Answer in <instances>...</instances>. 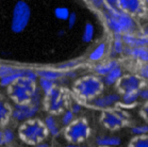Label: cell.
Instances as JSON below:
<instances>
[{
  "instance_id": "cell-1",
  "label": "cell",
  "mask_w": 148,
  "mask_h": 147,
  "mask_svg": "<svg viewBox=\"0 0 148 147\" xmlns=\"http://www.w3.org/2000/svg\"><path fill=\"white\" fill-rule=\"evenodd\" d=\"M106 23L113 34L135 33L138 26L133 16L127 14L119 8L106 4L102 9Z\"/></svg>"
},
{
  "instance_id": "cell-2",
  "label": "cell",
  "mask_w": 148,
  "mask_h": 147,
  "mask_svg": "<svg viewBox=\"0 0 148 147\" xmlns=\"http://www.w3.org/2000/svg\"><path fill=\"white\" fill-rule=\"evenodd\" d=\"M36 90L35 81L29 78H20L10 85L9 94L16 104H28L31 100V97Z\"/></svg>"
},
{
  "instance_id": "cell-3",
  "label": "cell",
  "mask_w": 148,
  "mask_h": 147,
  "mask_svg": "<svg viewBox=\"0 0 148 147\" xmlns=\"http://www.w3.org/2000/svg\"><path fill=\"white\" fill-rule=\"evenodd\" d=\"M47 128L40 120H30L19 128V137L25 143L37 145L42 143L47 135Z\"/></svg>"
},
{
  "instance_id": "cell-4",
  "label": "cell",
  "mask_w": 148,
  "mask_h": 147,
  "mask_svg": "<svg viewBox=\"0 0 148 147\" xmlns=\"http://www.w3.org/2000/svg\"><path fill=\"white\" fill-rule=\"evenodd\" d=\"M103 82L94 76H88L77 81L75 91L82 99H95L102 92Z\"/></svg>"
},
{
  "instance_id": "cell-5",
  "label": "cell",
  "mask_w": 148,
  "mask_h": 147,
  "mask_svg": "<svg viewBox=\"0 0 148 147\" xmlns=\"http://www.w3.org/2000/svg\"><path fill=\"white\" fill-rule=\"evenodd\" d=\"M31 18V9L29 4L24 1H17L13 9L12 20H11V29L14 33H20L26 29Z\"/></svg>"
},
{
  "instance_id": "cell-6",
  "label": "cell",
  "mask_w": 148,
  "mask_h": 147,
  "mask_svg": "<svg viewBox=\"0 0 148 147\" xmlns=\"http://www.w3.org/2000/svg\"><path fill=\"white\" fill-rule=\"evenodd\" d=\"M90 134V127L84 120H78L73 122L65 131V137L67 141L73 144L83 142Z\"/></svg>"
},
{
  "instance_id": "cell-7",
  "label": "cell",
  "mask_w": 148,
  "mask_h": 147,
  "mask_svg": "<svg viewBox=\"0 0 148 147\" xmlns=\"http://www.w3.org/2000/svg\"><path fill=\"white\" fill-rule=\"evenodd\" d=\"M128 122V115L121 110H108L102 113L101 123L110 130L123 127Z\"/></svg>"
},
{
  "instance_id": "cell-8",
  "label": "cell",
  "mask_w": 148,
  "mask_h": 147,
  "mask_svg": "<svg viewBox=\"0 0 148 147\" xmlns=\"http://www.w3.org/2000/svg\"><path fill=\"white\" fill-rule=\"evenodd\" d=\"M145 80H143L138 74L136 75H126L117 82V89L123 94L129 92H138L145 87Z\"/></svg>"
},
{
  "instance_id": "cell-9",
  "label": "cell",
  "mask_w": 148,
  "mask_h": 147,
  "mask_svg": "<svg viewBox=\"0 0 148 147\" xmlns=\"http://www.w3.org/2000/svg\"><path fill=\"white\" fill-rule=\"evenodd\" d=\"M118 8L131 16H141L147 11L145 0H119Z\"/></svg>"
},
{
  "instance_id": "cell-10",
  "label": "cell",
  "mask_w": 148,
  "mask_h": 147,
  "mask_svg": "<svg viewBox=\"0 0 148 147\" xmlns=\"http://www.w3.org/2000/svg\"><path fill=\"white\" fill-rule=\"evenodd\" d=\"M47 96V108L52 113H59L65 106V97L60 89L53 87Z\"/></svg>"
},
{
  "instance_id": "cell-11",
  "label": "cell",
  "mask_w": 148,
  "mask_h": 147,
  "mask_svg": "<svg viewBox=\"0 0 148 147\" xmlns=\"http://www.w3.org/2000/svg\"><path fill=\"white\" fill-rule=\"evenodd\" d=\"M38 106L28 102V104H16L15 109L12 112V116L14 120H29L31 117H33L38 111Z\"/></svg>"
},
{
  "instance_id": "cell-12",
  "label": "cell",
  "mask_w": 148,
  "mask_h": 147,
  "mask_svg": "<svg viewBox=\"0 0 148 147\" xmlns=\"http://www.w3.org/2000/svg\"><path fill=\"white\" fill-rule=\"evenodd\" d=\"M123 41H124L125 45L130 48L148 46V37L144 36L142 33L136 34V32L123 34Z\"/></svg>"
},
{
  "instance_id": "cell-13",
  "label": "cell",
  "mask_w": 148,
  "mask_h": 147,
  "mask_svg": "<svg viewBox=\"0 0 148 147\" xmlns=\"http://www.w3.org/2000/svg\"><path fill=\"white\" fill-rule=\"evenodd\" d=\"M121 97L116 93L107 94V95H103V96L94 99L93 104L98 108H101V109H108V108L113 107L116 104L121 102Z\"/></svg>"
},
{
  "instance_id": "cell-14",
  "label": "cell",
  "mask_w": 148,
  "mask_h": 147,
  "mask_svg": "<svg viewBox=\"0 0 148 147\" xmlns=\"http://www.w3.org/2000/svg\"><path fill=\"white\" fill-rule=\"evenodd\" d=\"M124 54L138 61L140 63H148V46L135 47V48L126 46Z\"/></svg>"
},
{
  "instance_id": "cell-15",
  "label": "cell",
  "mask_w": 148,
  "mask_h": 147,
  "mask_svg": "<svg viewBox=\"0 0 148 147\" xmlns=\"http://www.w3.org/2000/svg\"><path fill=\"white\" fill-rule=\"evenodd\" d=\"M117 66H119V65H118V62L116 60H109L97 64L94 67V70L95 73L99 75V76H106L107 74H109L112 69H114L115 67Z\"/></svg>"
},
{
  "instance_id": "cell-16",
  "label": "cell",
  "mask_w": 148,
  "mask_h": 147,
  "mask_svg": "<svg viewBox=\"0 0 148 147\" xmlns=\"http://www.w3.org/2000/svg\"><path fill=\"white\" fill-rule=\"evenodd\" d=\"M121 77H123V69L119 66H117L115 67L114 69H112L109 74H107L106 76H103L102 82H103V84L110 87V85L117 83Z\"/></svg>"
},
{
  "instance_id": "cell-17",
  "label": "cell",
  "mask_w": 148,
  "mask_h": 147,
  "mask_svg": "<svg viewBox=\"0 0 148 147\" xmlns=\"http://www.w3.org/2000/svg\"><path fill=\"white\" fill-rule=\"evenodd\" d=\"M125 48H126V45H125L124 41H123V35L114 34V40H113L111 47V54H113V57L119 56V54H124Z\"/></svg>"
},
{
  "instance_id": "cell-18",
  "label": "cell",
  "mask_w": 148,
  "mask_h": 147,
  "mask_svg": "<svg viewBox=\"0 0 148 147\" xmlns=\"http://www.w3.org/2000/svg\"><path fill=\"white\" fill-rule=\"evenodd\" d=\"M97 145L101 147H116L121 145V140L117 137L113 135H104V137H97Z\"/></svg>"
},
{
  "instance_id": "cell-19",
  "label": "cell",
  "mask_w": 148,
  "mask_h": 147,
  "mask_svg": "<svg viewBox=\"0 0 148 147\" xmlns=\"http://www.w3.org/2000/svg\"><path fill=\"white\" fill-rule=\"evenodd\" d=\"M106 51H107V45L106 43H100L98 44L96 48L92 51L90 56H88V59L93 62H97V61H100L102 58L104 57L106 54Z\"/></svg>"
},
{
  "instance_id": "cell-20",
  "label": "cell",
  "mask_w": 148,
  "mask_h": 147,
  "mask_svg": "<svg viewBox=\"0 0 148 147\" xmlns=\"http://www.w3.org/2000/svg\"><path fill=\"white\" fill-rule=\"evenodd\" d=\"M140 92V91H138ZM138 92H129V93H125L121 96V104L126 106V107H132L138 102V99L140 98V94Z\"/></svg>"
},
{
  "instance_id": "cell-21",
  "label": "cell",
  "mask_w": 148,
  "mask_h": 147,
  "mask_svg": "<svg viewBox=\"0 0 148 147\" xmlns=\"http://www.w3.org/2000/svg\"><path fill=\"white\" fill-rule=\"evenodd\" d=\"M37 76H40V78L44 79H48V80H57L59 78L63 76V74L59 71V70H50V69H40L36 71Z\"/></svg>"
},
{
  "instance_id": "cell-22",
  "label": "cell",
  "mask_w": 148,
  "mask_h": 147,
  "mask_svg": "<svg viewBox=\"0 0 148 147\" xmlns=\"http://www.w3.org/2000/svg\"><path fill=\"white\" fill-rule=\"evenodd\" d=\"M45 126L47 128L48 132L52 134L53 137L58 135L59 132H60V128H59L57 122H56V120H54V117L52 115H49V116L45 118Z\"/></svg>"
},
{
  "instance_id": "cell-23",
  "label": "cell",
  "mask_w": 148,
  "mask_h": 147,
  "mask_svg": "<svg viewBox=\"0 0 148 147\" xmlns=\"http://www.w3.org/2000/svg\"><path fill=\"white\" fill-rule=\"evenodd\" d=\"M94 34H95V27L92 25V23H88L85 25L83 30V34H82V41L83 43H91L93 38H94Z\"/></svg>"
},
{
  "instance_id": "cell-24",
  "label": "cell",
  "mask_w": 148,
  "mask_h": 147,
  "mask_svg": "<svg viewBox=\"0 0 148 147\" xmlns=\"http://www.w3.org/2000/svg\"><path fill=\"white\" fill-rule=\"evenodd\" d=\"M129 147H148V134L136 135L130 142Z\"/></svg>"
},
{
  "instance_id": "cell-25",
  "label": "cell",
  "mask_w": 148,
  "mask_h": 147,
  "mask_svg": "<svg viewBox=\"0 0 148 147\" xmlns=\"http://www.w3.org/2000/svg\"><path fill=\"white\" fill-rule=\"evenodd\" d=\"M69 15H71V12L65 7H59L54 10V16L60 20H67Z\"/></svg>"
},
{
  "instance_id": "cell-26",
  "label": "cell",
  "mask_w": 148,
  "mask_h": 147,
  "mask_svg": "<svg viewBox=\"0 0 148 147\" xmlns=\"http://www.w3.org/2000/svg\"><path fill=\"white\" fill-rule=\"evenodd\" d=\"M10 115V110L3 101L0 99V125L5 123Z\"/></svg>"
},
{
  "instance_id": "cell-27",
  "label": "cell",
  "mask_w": 148,
  "mask_h": 147,
  "mask_svg": "<svg viewBox=\"0 0 148 147\" xmlns=\"http://www.w3.org/2000/svg\"><path fill=\"white\" fill-rule=\"evenodd\" d=\"M40 89H42V91L47 95V94L54 87V81L48 80V79H44V78H40Z\"/></svg>"
},
{
  "instance_id": "cell-28",
  "label": "cell",
  "mask_w": 148,
  "mask_h": 147,
  "mask_svg": "<svg viewBox=\"0 0 148 147\" xmlns=\"http://www.w3.org/2000/svg\"><path fill=\"white\" fill-rule=\"evenodd\" d=\"M20 68H16V67H12L10 65H0V79L7 77L9 75L18 71Z\"/></svg>"
},
{
  "instance_id": "cell-29",
  "label": "cell",
  "mask_w": 148,
  "mask_h": 147,
  "mask_svg": "<svg viewBox=\"0 0 148 147\" xmlns=\"http://www.w3.org/2000/svg\"><path fill=\"white\" fill-rule=\"evenodd\" d=\"M138 75L143 79V80H148V63L138 64Z\"/></svg>"
},
{
  "instance_id": "cell-30",
  "label": "cell",
  "mask_w": 148,
  "mask_h": 147,
  "mask_svg": "<svg viewBox=\"0 0 148 147\" xmlns=\"http://www.w3.org/2000/svg\"><path fill=\"white\" fill-rule=\"evenodd\" d=\"M131 132L135 135H145L148 134V124L135 126L131 129Z\"/></svg>"
},
{
  "instance_id": "cell-31",
  "label": "cell",
  "mask_w": 148,
  "mask_h": 147,
  "mask_svg": "<svg viewBox=\"0 0 148 147\" xmlns=\"http://www.w3.org/2000/svg\"><path fill=\"white\" fill-rule=\"evenodd\" d=\"M74 122V113L71 111H66L64 115L62 116V124L64 126H69Z\"/></svg>"
},
{
  "instance_id": "cell-32",
  "label": "cell",
  "mask_w": 148,
  "mask_h": 147,
  "mask_svg": "<svg viewBox=\"0 0 148 147\" xmlns=\"http://www.w3.org/2000/svg\"><path fill=\"white\" fill-rule=\"evenodd\" d=\"M3 139H4V144H9L14 140V133L13 131L10 129H5L3 131Z\"/></svg>"
},
{
  "instance_id": "cell-33",
  "label": "cell",
  "mask_w": 148,
  "mask_h": 147,
  "mask_svg": "<svg viewBox=\"0 0 148 147\" xmlns=\"http://www.w3.org/2000/svg\"><path fill=\"white\" fill-rule=\"evenodd\" d=\"M67 23H68V28L69 29H73V28L75 27V25H76V23H77V15H76V13H71V15H69V17H68L67 19Z\"/></svg>"
},
{
  "instance_id": "cell-34",
  "label": "cell",
  "mask_w": 148,
  "mask_h": 147,
  "mask_svg": "<svg viewBox=\"0 0 148 147\" xmlns=\"http://www.w3.org/2000/svg\"><path fill=\"white\" fill-rule=\"evenodd\" d=\"M91 4L96 9H103V7L106 5V1L104 0H88Z\"/></svg>"
},
{
  "instance_id": "cell-35",
  "label": "cell",
  "mask_w": 148,
  "mask_h": 147,
  "mask_svg": "<svg viewBox=\"0 0 148 147\" xmlns=\"http://www.w3.org/2000/svg\"><path fill=\"white\" fill-rule=\"evenodd\" d=\"M141 115L143 116V118L146 120V122L148 123V100L145 102V104L141 109Z\"/></svg>"
},
{
  "instance_id": "cell-36",
  "label": "cell",
  "mask_w": 148,
  "mask_h": 147,
  "mask_svg": "<svg viewBox=\"0 0 148 147\" xmlns=\"http://www.w3.org/2000/svg\"><path fill=\"white\" fill-rule=\"evenodd\" d=\"M138 94H140V98L147 101L148 100V85L143 87V89L138 92Z\"/></svg>"
},
{
  "instance_id": "cell-37",
  "label": "cell",
  "mask_w": 148,
  "mask_h": 147,
  "mask_svg": "<svg viewBox=\"0 0 148 147\" xmlns=\"http://www.w3.org/2000/svg\"><path fill=\"white\" fill-rule=\"evenodd\" d=\"M77 63V62H74V61H71V62H68V63H65V64H62L60 66V69H67V68H71V67L75 66V64Z\"/></svg>"
},
{
  "instance_id": "cell-38",
  "label": "cell",
  "mask_w": 148,
  "mask_h": 147,
  "mask_svg": "<svg viewBox=\"0 0 148 147\" xmlns=\"http://www.w3.org/2000/svg\"><path fill=\"white\" fill-rule=\"evenodd\" d=\"M106 4H108L110 7H116L118 8V3H119V0H104Z\"/></svg>"
},
{
  "instance_id": "cell-39",
  "label": "cell",
  "mask_w": 148,
  "mask_h": 147,
  "mask_svg": "<svg viewBox=\"0 0 148 147\" xmlns=\"http://www.w3.org/2000/svg\"><path fill=\"white\" fill-rule=\"evenodd\" d=\"M81 111V106L78 104H75L74 106H73V108H71V112L73 113H78V112H80Z\"/></svg>"
},
{
  "instance_id": "cell-40",
  "label": "cell",
  "mask_w": 148,
  "mask_h": 147,
  "mask_svg": "<svg viewBox=\"0 0 148 147\" xmlns=\"http://www.w3.org/2000/svg\"><path fill=\"white\" fill-rule=\"evenodd\" d=\"M4 145V139H3V131H0V146Z\"/></svg>"
},
{
  "instance_id": "cell-41",
  "label": "cell",
  "mask_w": 148,
  "mask_h": 147,
  "mask_svg": "<svg viewBox=\"0 0 148 147\" xmlns=\"http://www.w3.org/2000/svg\"><path fill=\"white\" fill-rule=\"evenodd\" d=\"M141 33L143 34V35H144V36L148 37V27L144 28V29H143V31H142Z\"/></svg>"
},
{
  "instance_id": "cell-42",
  "label": "cell",
  "mask_w": 148,
  "mask_h": 147,
  "mask_svg": "<svg viewBox=\"0 0 148 147\" xmlns=\"http://www.w3.org/2000/svg\"><path fill=\"white\" fill-rule=\"evenodd\" d=\"M35 147H49V145H48L47 143H44V142H42V143L35 145Z\"/></svg>"
},
{
  "instance_id": "cell-43",
  "label": "cell",
  "mask_w": 148,
  "mask_h": 147,
  "mask_svg": "<svg viewBox=\"0 0 148 147\" xmlns=\"http://www.w3.org/2000/svg\"><path fill=\"white\" fill-rule=\"evenodd\" d=\"M64 147H85L83 145H79V144H69V145H66Z\"/></svg>"
},
{
  "instance_id": "cell-44",
  "label": "cell",
  "mask_w": 148,
  "mask_h": 147,
  "mask_svg": "<svg viewBox=\"0 0 148 147\" xmlns=\"http://www.w3.org/2000/svg\"><path fill=\"white\" fill-rule=\"evenodd\" d=\"M145 2H146V4L148 5V0H145Z\"/></svg>"
},
{
  "instance_id": "cell-45",
  "label": "cell",
  "mask_w": 148,
  "mask_h": 147,
  "mask_svg": "<svg viewBox=\"0 0 148 147\" xmlns=\"http://www.w3.org/2000/svg\"><path fill=\"white\" fill-rule=\"evenodd\" d=\"M99 147H101V146H99Z\"/></svg>"
}]
</instances>
